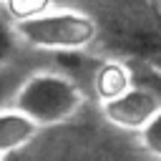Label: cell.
Returning a JSON list of instances; mask_svg holds the SVG:
<instances>
[{"mask_svg":"<svg viewBox=\"0 0 161 161\" xmlns=\"http://www.w3.org/2000/svg\"><path fill=\"white\" fill-rule=\"evenodd\" d=\"M158 108H161V93L141 83H131L118 96L98 101L101 118L108 126L126 131V133H138L156 116Z\"/></svg>","mask_w":161,"mask_h":161,"instance_id":"3957f363","label":"cell"},{"mask_svg":"<svg viewBox=\"0 0 161 161\" xmlns=\"http://www.w3.org/2000/svg\"><path fill=\"white\" fill-rule=\"evenodd\" d=\"M153 3H156V5H158V8H161V0H153Z\"/></svg>","mask_w":161,"mask_h":161,"instance_id":"8fae6325","label":"cell"},{"mask_svg":"<svg viewBox=\"0 0 161 161\" xmlns=\"http://www.w3.org/2000/svg\"><path fill=\"white\" fill-rule=\"evenodd\" d=\"M5 13L13 18V20H23V18H30V15H38L50 5V0H5Z\"/></svg>","mask_w":161,"mask_h":161,"instance_id":"9c48e42d","label":"cell"},{"mask_svg":"<svg viewBox=\"0 0 161 161\" xmlns=\"http://www.w3.org/2000/svg\"><path fill=\"white\" fill-rule=\"evenodd\" d=\"M28 58V55H25ZM25 58L13 60V63H3L0 65V108H8L15 98V91L20 88V83L25 80V75L38 68L35 63H28Z\"/></svg>","mask_w":161,"mask_h":161,"instance_id":"8992f818","label":"cell"},{"mask_svg":"<svg viewBox=\"0 0 161 161\" xmlns=\"http://www.w3.org/2000/svg\"><path fill=\"white\" fill-rule=\"evenodd\" d=\"M3 5H5V0H0V8H3Z\"/></svg>","mask_w":161,"mask_h":161,"instance_id":"7c38bea8","label":"cell"},{"mask_svg":"<svg viewBox=\"0 0 161 161\" xmlns=\"http://www.w3.org/2000/svg\"><path fill=\"white\" fill-rule=\"evenodd\" d=\"M40 133L43 128L15 106L0 108V158L20 153L23 148L33 146Z\"/></svg>","mask_w":161,"mask_h":161,"instance_id":"277c9868","label":"cell"},{"mask_svg":"<svg viewBox=\"0 0 161 161\" xmlns=\"http://www.w3.org/2000/svg\"><path fill=\"white\" fill-rule=\"evenodd\" d=\"M28 53H33V50H28L25 43L20 40V35L15 30V20L5 13V8H0V65L20 60Z\"/></svg>","mask_w":161,"mask_h":161,"instance_id":"52a82bcc","label":"cell"},{"mask_svg":"<svg viewBox=\"0 0 161 161\" xmlns=\"http://www.w3.org/2000/svg\"><path fill=\"white\" fill-rule=\"evenodd\" d=\"M116 3H121V0H116Z\"/></svg>","mask_w":161,"mask_h":161,"instance_id":"4fadbf2b","label":"cell"},{"mask_svg":"<svg viewBox=\"0 0 161 161\" xmlns=\"http://www.w3.org/2000/svg\"><path fill=\"white\" fill-rule=\"evenodd\" d=\"M88 93L78 83L73 73L53 70V68H33L10 106L33 118L43 131L70 123L86 108Z\"/></svg>","mask_w":161,"mask_h":161,"instance_id":"6da1fadb","label":"cell"},{"mask_svg":"<svg viewBox=\"0 0 161 161\" xmlns=\"http://www.w3.org/2000/svg\"><path fill=\"white\" fill-rule=\"evenodd\" d=\"M138 136V146L141 151H146L148 156H156L161 158V108L156 111V116L136 133Z\"/></svg>","mask_w":161,"mask_h":161,"instance_id":"ba28073f","label":"cell"},{"mask_svg":"<svg viewBox=\"0 0 161 161\" xmlns=\"http://www.w3.org/2000/svg\"><path fill=\"white\" fill-rule=\"evenodd\" d=\"M101 3H106V0H50V5H55V8H83V10H91Z\"/></svg>","mask_w":161,"mask_h":161,"instance_id":"30bf717a","label":"cell"},{"mask_svg":"<svg viewBox=\"0 0 161 161\" xmlns=\"http://www.w3.org/2000/svg\"><path fill=\"white\" fill-rule=\"evenodd\" d=\"M15 30L33 53H86L101 38V20L83 8H48L15 20Z\"/></svg>","mask_w":161,"mask_h":161,"instance_id":"7a4b0ae2","label":"cell"},{"mask_svg":"<svg viewBox=\"0 0 161 161\" xmlns=\"http://www.w3.org/2000/svg\"><path fill=\"white\" fill-rule=\"evenodd\" d=\"M128 86H131V68H128V60H121V58L101 60L91 75V88H93L96 101H106L111 96H118Z\"/></svg>","mask_w":161,"mask_h":161,"instance_id":"5b68a950","label":"cell"}]
</instances>
